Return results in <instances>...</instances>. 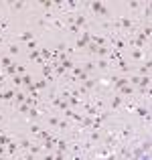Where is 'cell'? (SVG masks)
Instances as JSON below:
<instances>
[{
  "instance_id": "1",
  "label": "cell",
  "mask_w": 152,
  "mask_h": 160,
  "mask_svg": "<svg viewBox=\"0 0 152 160\" xmlns=\"http://www.w3.org/2000/svg\"><path fill=\"white\" fill-rule=\"evenodd\" d=\"M85 6H89L91 10H94V14H98V16H109V10L104 6V2H99V0L98 2H87Z\"/></svg>"
},
{
  "instance_id": "2",
  "label": "cell",
  "mask_w": 152,
  "mask_h": 160,
  "mask_svg": "<svg viewBox=\"0 0 152 160\" xmlns=\"http://www.w3.org/2000/svg\"><path fill=\"white\" fill-rule=\"evenodd\" d=\"M124 102H126V98H122V95H114V99L109 102V109H112V112H120L122 106H124Z\"/></svg>"
},
{
  "instance_id": "3",
  "label": "cell",
  "mask_w": 152,
  "mask_h": 160,
  "mask_svg": "<svg viewBox=\"0 0 152 160\" xmlns=\"http://www.w3.org/2000/svg\"><path fill=\"white\" fill-rule=\"evenodd\" d=\"M136 116L138 118H142L144 120V124H150V112H148V108H142V106H136Z\"/></svg>"
},
{
  "instance_id": "4",
  "label": "cell",
  "mask_w": 152,
  "mask_h": 160,
  "mask_svg": "<svg viewBox=\"0 0 152 160\" xmlns=\"http://www.w3.org/2000/svg\"><path fill=\"white\" fill-rule=\"evenodd\" d=\"M118 95H122V98H128V95H130V98H132V95H134V85L128 83V85L120 87V89H118Z\"/></svg>"
},
{
  "instance_id": "5",
  "label": "cell",
  "mask_w": 152,
  "mask_h": 160,
  "mask_svg": "<svg viewBox=\"0 0 152 160\" xmlns=\"http://www.w3.org/2000/svg\"><path fill=\"white\" fill-rule=\"evenodd\" d=\"M73 24L75 27H85L87 24V18H85V14H81V12H79V14H73Z\"/></svg>"
},
{
  "instance_id": "6",
  "label": "cell",
  "mask_w": 152,
  "mask_h": 160,
  "mask_svg": "<svg viewBox=\"0 0 152 160\" xmlns=\"http://www.w3.org/2000/svg\"><path fill=\"white\" fill-rule=\"evenodd\" d=\"M95 65H98L99 71H108L109 67H112V63H109L108 59H95Z\"/></svg>"
},
{
  "instance_id": "7",
  "label": "cell",
  "mask_w": 152,
  "mask_h": 160,
  "mask_svg": "<svg viewBox=\"0 0 152 160\" xmlns=\"http://www.w3.org/2000/svg\"><path fill=\"white\" fill-rule=\"evenodd\" d=\"M150 69H152V61H150V59H146V63L138 69V75H150Z\"/></svg>"
},
{
  "instance_id": "8",
  "label": "cell",
  "mask_w": 152,
  "mask_h": 160,
  "mask_svg": "<svg viewBox=\"0 0 152 160\" xmlns=\"http://www.w3.org/2000/svg\"><path fill=\"white\" fill-rule=\"evenodd\" d=\"M83 87H85V89L91 93V91H94L95 87H98V81H95L94 77H89V79H85V81H83Z\"/></svg>"
},
{
  "instance_id": "9",
  "label": "cell",
  "mask_w": 152,
  "mask_h": 160,
  "mask_svg": "<svg viewBox=\"0 0 152 160\" xmlns=\"http://www.w3.org/2000/svg\"><path fill=\"white\" fill-rule=\"evenodd\" d=\"M27 118H28V120H39V118H41L39 108H28L27 109Z\"/></svg>"
},
{
  "instance_id": "10",
  "label": "cell",
  "mask_w": 152,
  "mask_h": 160,
  "mask_svg": "<svg viewBox=\"0 0 152 160\" xmlns=\"http://www.w3.org/2000/svg\"><path fill=\"white\" fill-rule=\"evenodd\" d=\"M14 95H16L14 89H6V91H2L0 99H2V102H10V99H14Z\"/></svg>"
},
{
  "instance_id": "11",
  "label": "cell",
  "mask_w": 152,
  "mask_h": 160,
  "mask_svg": "<svg viewBox=\"0 0 152 160\" xmlns=\"http://www.w3.org/2000/svg\"><path fill=\"white\" fill-rule=\"evenodd\" d=\"M35 37H33V31H24V32H20L18 35V41L20 43H28V41H33Z\"/></svg>"
},
{
  "instance_id": "12",
  "label": "cell",
  "mask_w": 152,
  "mask_h": 160,
  "mask_svg": "<svg viewBox=\"0 0 152 160\" xmlns=\"http://www.w3.org/2000/svg\"><path fill=\"white\" fill-rule=\"evenodd\" d=\"M16 150H18V144L10 140V142L6 144V154H8V156H14V154H16Z\"/></svg>"
},
{
  "instance_id": "13",
  "label": "cell",
  "mask_w": 152,
  "mask_h": 160,
  "mask_svg": "<svg viewBox=\"0 0 152 160\" xmlns=\"http://www.w3.org/2000/svg\"><path fill=\"white\" fill-rule=\"evenodd\" d=\"M81 69H83V71H87V73L95 71V69H98V65H95V59H94V61H85V63L81 65Z\"/></svg>"
},
{
  "instance_id": "14",
  "label": "cell",
  "mask_w": 152,
  "mask_h": 160,
  "mask_svg": "<svg viewBox=\"0 0 152 160\" xmlns=\"http://www.w3.org/2000/svg\"><path fill=\"white\" fill-rule=\"evenodd\" d=\"M8 6H10V10L18 12V10H23V8H27V4H24L23 0H18V2H10V4H8Z\"/></svg>"
},
{
  "instance_id": "15",
  "label": "cell",
  "mask_w": 152,
  "mask_h": 160,
  "mask_svg": "<svg viewBox=\"0 0 152 160\" xmlns=\"http://www.w3.org/2000/svg\"><path fill=\"white\" fill-rule=\"evenodd\" d=\"M8 65H12V57H10V55H2V57H0V67L6 69Z\"/></svg>"
},
{
  "instance_id": "16",
  "label": "cell",
  "mask_w": 152,
  "mask_h": 160,
  "mask_svg": "<svg viewBox=\"0 0 152 160\" xmlns=\"http://www.w3.org/2000/svg\"><path fill=\"white\" fill-rule=\"evenodd\" d=\"M55 148H57V150H61V152H67V148H69V142H67V140H57Z\"/></svg>"
},
{
  "instance_id": "17",
  "label": "cell",
  "mask_w": 152,
  "mask_h": 160,
  "mask_svg": "<svg viewBox=\"0 0 152 160\" xmlns=\"http://www.w3.org/2000/svg\"><path fill=\"white\" fill-rule=\"evenodd\" d=\"M18 53H20V47L16 43H10V45H8V55H10V57H12V55H18Z\"/></svg>"
},
{
  "instance_id": "18",
  "label": "cell",
  "mask_w": 152,
  "mask_h": 160,
  "mask_svg": "<svg viewBox=\"0 0 152 160\" xmlns=\"http://www.w3.org/2000/svg\"><path fill=\"white\" fill-rule=\"evenodd\" d=\"M47 85H49V81H47V79H41V81H35V87H37V91H43V89H47Z\"/></svg>"
},
{
  "instance_id": "19",
  "label": "cell",
  "mask_w": 152,
  "mask_h": 160,
  "mask_svg": "<svg viewBox=\"0 0 152 160\" xmlns=\"http://www.w3.org/2000/svg\"><path fill=\"white\" fill-rule=\"evenodd\" d=\"M144 53H146V51H140V49H134V51H132V59H134V61H140V59L144 57Z\"/></svg>"
},
{
  "instance_id": "20",
  "label": "cell",
  "mask_w": 152,
  "mask_h": 160,
  "mask_svg": "<svg viewBox=\"0 0 152 160\" xmlns=\"http://www.w3.org/2000/svg\"><path fill=\"white\" fill-rule=\"evenodd\" d=\"M140 32H142V35L146 37V41H150V37H152V27H150V24H146V27L142 28Z\"/></svg>"
},
{
  "instance_id": "21",
  "label": "cell",
  "mask_w": 152,
  "mask_h": 160,
  "mask_svg": "<svg viewBox=\"0 0 152 160\" xmlns=\"http://www.w3.org/2000/svg\"><path fill=\"white\" fill-rule=\"evenodd\" d=\"M4 75H16V63H12V65L6 67V69H4Z\"/></svg>"
},
{
  "instance_id": "22",
  "label": "cell",
  "mask_w": 152,
  "mask_h": 160,
  "mask_svg": "<svg viewBox=\"0 0 152 160\" xmlns=\"http://www.w3.org/2000/svg\"><path fill=\"white\" fill-rule=\"evenodd\" d=\"M0 32H8V18H0Z\"/></svg>"
},
{
  "instance_id": "23",
  "label": "cell",
  "mask_w": 152,
  "mask_h": 160,
  "mask_svg": "<svg viewBox=\"0 0 152 160\" xmlns=\"http://www.w3.org/2000/svg\"><path fill=\"white\" fill-rule=\"evenodd\" d=\"M14 98H16V102H18V103H24V99H27V93H24V91H16Z\"/></svg>"
},
{
  "instance_id": "24",
  "label": "cell",
  "mask_w": 152,
  "mask_h": 160,
  "mask_svg": "<svg viewBox=\"0 0 152 160\" xmlns=\"http://www.w3.org/2000/svg\"><path fill=\"white\" fill-rule=\"evenodd\" d=\"M47 122H49V126L57 128V124H59V118H57V116H49V118H47Z\"/></svg>"
},
{
  "instance_id": "25",
  "label": "cell",
  "mask_w": 152,
  "mask_h": 160,
  "mask_svg": "<svg viewBox=\"0 0 152 160\" xmlns=\"http://www.w3.org/2000/svg\"><path fill=\"white\" fill-rule=\"evenodd\" d=\"M12 83H14L16 87L23 85V75H12Z\"/></svg>"
},
{
  "instance_id": "26",
  "label": "cell",
  "mask_w": 152,
  "mask_h": 160,
  "mask_svg": "<svg viewBox=\"0 0 152 160\" xmlns=\"http://www.w3.org/2000/svg\"><path fill=\"white\" fill-rule=\"evenodd\" d=\"M140 6H142V4L138 2V0H130V2H128V8H132V10H138Z\"/></svg>"
},
{
  "instance_id": "27",
  "label": "cell",
  "mask_w": 152,
  "mask_h": 160,
  "mask_svg": "<svg viewBox=\"0 0 152 160\" xmlns=\"http://www.w3.org/2000/svg\"><path fill=\"white\" fill-rule=\"evenodd\" d=\"M31 83H35V81H33V77L28 73H24L23 75V85H31Z\"/></svg>"
},
{
  "instance_id": "28",
  "label": "cell",
  "mask_w": 152,
  "mask_h": 160,
  "mask_svg": "<svg viewBox=\"0 0 152 160\" xmlns=\"http://www.w3.org/2000/svg\"><path fill=\"white\" fill-rule=\"evenodd\" d=\"M41 6H43L47 12H51V8H53V2H51V0H43V2H41Z\"/></svg>"
},
{
  "instance_id": "29",
  "label": "cell",
  "mask_w": 152,
  "mask_h": 160,
  "mask_svg": "<svg viewBox=\"0 0 152 160\" xmlns=\"http://www.w3.org/2000/svg\"><path fill=\"white\" fill-rule=\"evenodd\" d=\"M37 45H39V43H37V39H33V41H28V43H27V49H28V51H35Z\"/></svg>"
},
{
  "instance_id": "30",
  "label": "cell",
  "mask_w": 152,
  "mask_h": 160,
  "mask_svg": "<svg viewBox=\"0 0 152 160\" xmlns=\"http://www.w3.org/2000/svg\"><path fill=\"white\" fill-rule=\"evenodd\" d=\"M8 142H10V136H6V134H0V144H2V146H6Z\"/></svg>"
},
{
  "instance_id": "31",
  "label": "cell",
  "mask_w": 152,
  "mask_h": 160,
  "mask_svg": "<svg viewBox=\"0 0 152 160\" xmlns=\"http://www.w3.org/2000/svg\"><path fill=\"white\" fill-rule=\"evenodd\" d=\"M57 128L59 130H69V124H67L65 120H59V124H57Z\"/></svg>"
},
{
  "instance_id": "32",
  "label": "cell",
  "mask_w": 152,
  "mask_h": 160,
  "mask_svg": "<svg viewBox=\"0 0 152 160\" xmlns=\"http://www.w3.org/2000/svg\"><path fill=\"white\" fill-rule=\"evenodd\" d=\"M27 73V67L24 65H16V75H24Z\"/></svg>"
},
{
  "instance_id": "33",
  "label": "cell",
  "mask_w": 152,
  "mask_h": 160,
  "mask_svg": "<svg viewBox=\"0 0 152 160\" xmlns=\"http://www.w3.org/2000/svg\"><path fill=\"white\" fill-rule=\"evenodd\" d=\"M31 144H33L31 140H20V142H18V148H28Z\"/></svg>"
},
{
  "instance_id": "34",
  "label": "cell",
  "mask_w": 152,
  "mask_h": 160,
  "mask_svg": "<svg viewBox=\"0 0 152 160\" xmlns=\"http://www.w3.org/2000/svg\"><path fill=\"white\" fill-rule=\"evenodd\" d=\"M31 132H33V134H39V132H41V126H39V124H31Z\"/></svg>"
},
{
  "instance_id": "35",
  "label": "cell",
  "mask_w": 152,
  "mask_h": 160,
  "mask_svg": "<svg viewBox=\"0 0 152 160\" xmlns=\"http://www.w3.org/2000/svg\"><path fill=\"white\" fill-rule=\"evenodd\" d=\"M0 45H4V35H0Z\"/></svg>"
}]
</instances>
